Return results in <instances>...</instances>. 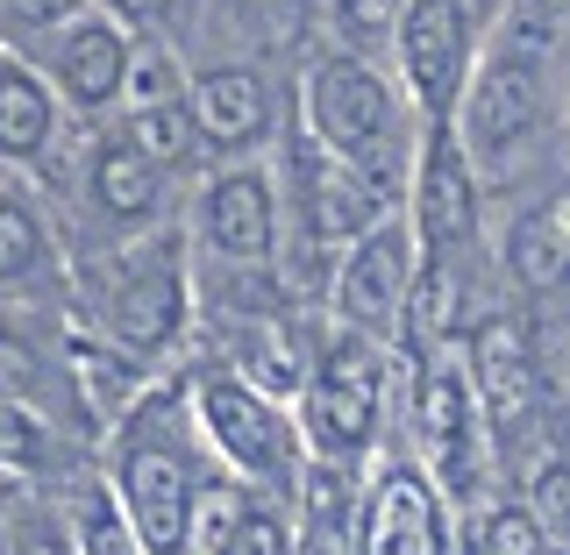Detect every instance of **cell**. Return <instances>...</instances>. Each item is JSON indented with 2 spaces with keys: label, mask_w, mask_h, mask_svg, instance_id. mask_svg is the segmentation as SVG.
Returning a JSON list of instances; mask_svg holds the SVG:
<instances>
[{
  "label": "cell",
  "mask_w": 570,
  "mask_h": 555,
  "mask_svg": "<svg viewBox=\"0 0 570 555\" xmlns=\"http://www.w3.org/2000/svg\"><path fill=\"white\" fill-rule=\"evenodd\" d=\"M450 115H456L450 136H456L471 178L513 186L534 165V150L549 142V129H557V58L513 50L492 36L485 58H471V79H463Z\"/></svg>",
  "instance_id": "1"
},
{
  "label": "cell",
  "mask_w": 570,
  "mask_h": 555,
  "mask_svg": "<svg viewBox=\"0 0 570 555\" xmlns=\"http://www.w3.org/2000/svg\"><path fill=\"white\" fill-rule=\"evenodd\" d=\"M307 136L335 165H350L385 207L400 200L406 171H414V142L400 121V93L371 71V58L335 50V58L307 65Z\"/></svg>",
  "instance_id": "2"
},
{
  "label": "cell",
  "mask_w": 570,
  "mask_h": 555,
  "mask_svg": "<svg viewBox=\"0 0 570 555\" xmlns=\"http://www.w3.org/2000/svg\"><path fill=\"white\" fill-rule=\"evenodd\" d=\"M299 399H307L314 456L350 470V463L371 449L379 414H385V356H379V343H371V335H335V343L307 364Z\"/></svg>",
  "instance_id": "3"
},
{
  "label": "cell",
  "mask_w": 570,
  "mask_h": 555,
  "mask_svg": "<svg viewBox=\"0 0 570 555\" xmlns=\"http://www.w3.org/2000/svg\"><path fill=\"white\" fill-rule=\"evenodd\" d=\"M100 328L115 349L129 356H165L186 328V264H178L171 236H142L129 242L100 278Z\"/></svg>",
  "instance_id": "4"
},
{
  "label": "cell",
  "mask_w": 570,
  "mask_h": 555,
  "mask_svg": "<svg viewBox=\"0 0 570 555\" xmlns=\"http://www.w3.org/2000/svg\"><path fill=\"white\" fill-rule=\"evenodd\" d=\"M193 492L200 485H193V463L178 449V427L165 420V406L150 399L129 420V435H121V506H129V521H136L150 555H178Z\"/></svg>",
  "instance_id": "5"
},
{
  "label": "cell",
  "mask_w": 570,
  "mask_h": 555,
  "mask_svg": "<svg viewBox=\"0 0 570 555\" xmlns=\"http://www.w3.org/2000/svg\"><path fill=\"white\" fill-rule=\"evenodd\" d=\"M193 414H200L214 449L236 463L243 477H257V485H285V477L299 470L293 420H285L257 385H243L236 370H207V378L193 385Z\"/></svg>",
  "instance_id": "6"
},
{
  "label": "cell",
  "mask_w": 570,
  "mask_h": 555,
  "mask_svg": "<svg viewBox=\"0 0 570 555\" xmlns=\"http://www.w3.org/2000/svg\"><path fill=\"white\" fill-rule=\"evenodd\" d=\"M392 43H400V79L414 107L428 121H450V107L471 79V0H400V22H392Z\"/></svg>",
  "instance_id": "7"
},
{
  "label": "cell",
  "mask_w": 570,
  "mask_h": 555,
  "mask_svg": "<svg viewBox=\"0 0 570 555\" xmlns=\"http://www.w3.org/2000/svg\"><path fill=\"white\" fill-rule=\"evenodd\" d=\"M406 293H414V236L400 221H371L335 271V314L350 320V335L379 343L406 328Z\"/></svg>",
  "instance_id": "8"
},
{
  "label": "cell",
  "mask_w": 570,
  "mask_h": 555,
  "mask_svg": "<svg viewBox=\"0 0 570 555\" xmlns=\"http://www.w3.org/2000/svg\"><path fill=\"white\" fill-rule=\"evenodd\" d=\"M406 178H414V228H406L414 236V264H450L478 228V178L463 165L450 121H428V142Z\"/></svg>",
  "instance_id": "9"
},
{
  "label": "cell",
  "mask_w": 570,
  "mask_h": 555,
  "mask_svg": "<svg viewBox=\"0 0 570 555\" xmlns=\"http://www.w3.org/2000/svg\"><path fill=\"white\" fill-rule=\"evenodd\" d=\"M293 221L314 257H328V249L356 242L371 221H385V200L350 165H335L314 136H299L293 142Z\"/></svg>",
  "instance_id": "10"
},
{
  "label": "cell",
  "mask_w": 570,
  "mask_h": 555,
  "mask_svg": "<svg viewBox=\"0 0 570 555\" xmlns=\"http://www.w3.org/2000/svg\"><path fill=\"white\" fill-rule=\"evenodd\" d=\"M50 79H58V93L71 107H86V115H100V107L121 100V86H129V65H136V36L115 29L107 14L79 8L65 14L58 29H50V50H43Z\"/></svg>",
  "instance_id": "11"
},
{
  "label": "cell",
  "mask_w": 570,
  "mask_h": 555,
  "mask_svg": "<svg viewBox=\"0 0 570 555\" xmlns=\"http://www.w3.org/2000/svg\"><path fill=\"white\" fill-rule=\"evenodd\" d=\"M471 399H478V420L492 427V442H513L542 399V370H534V349H528V328L521 320H485L471 335Z\"/></svg>",
  "instance_id": "12"
},
{
  "label": "cell",
  "mask_w": 570,
  "mask_h": 555,
  "mask_svg": "<svg viewBox=\"0 0 570 555\" xmlns=\"http://www.w3.org/2000/svg\"><path fill=\"white\" fill-rule=\"evenodd\" d=\"M421 442L450 492L478 485V399H471L463 356L450 349H428V364H421Z\"/></svg>",
  "instance_id": "13"
},
{
  "label": "cell",
  "mask_w": 570,
  "mask_h": 555,
  "mask_svg": "<svg viewBox=\"0 0 570 555\" xmlns=\"http://www.w3.org/2000/svg\"><path fill=\"white\" fill-rule=\"evenodd\" d=\"M193 221H200V242L214 249V257L264 264L278 249V186H272V171L243 165V171L207 178L200 214H193Z\"/></svg>",
  "instance_id": "14"
},
{
  "label": "cell",
  "mask_w": 570,
  "mask_h": 555,
  "mask_svg": "<svg viewBox=\"0 0 570 555\" xmlns=\"http://www.w3.org/2000/svg\"><path fill=\"white\" fill-rule=\"evenodd\" d=\"M121 100H129V121H121V136H129L157 171H165V165H171V171L193 165L200 136H193L186 86H178V65H171V58H136V65H129V86H121Z\"/></svg>",
  "instance_id": "15"
},
{
  "label": "cell",
  "mask_w": 570,
  "mask_h": 555,
  "mask_svg": "<svg viewBox=\"0 0 570 555\" xmlns=\"http://www.w3.org/2000/svg\"><path fill=\"white\" fill-rule=\"evenodd\" d=\"M186 115L193 136L214 142V150H249V142L272 136V93L249 65H214L186 86Z\"/></svg>",
  "instance_id": "16"
},
{
  "label": "cell",
  "mask_w": 570,
  "mask_h": 555,
  "mask_svg": "<svg viewBox=\"0 0 570 555\" xmlns=\"http://www.w3.org/2000/svg\"><path fill=\"white\" fill-rule=\"evenodd\" d=\"M364 555H442V498L421 470H385L364 506Z\"/></svg>",
  "instance_id": "17"
},
{
  "label": "cell",
  "mask_w": 570,
  "mask_h": 555,
  "mask_svg": "<svg viewBox=\"0 0 570 555\" xmlns=\"http://www.w3.org/2000/svg\"><path fill=\"white\" fill-rule=\"evenodd\" d=\"M86 200H94L115 228H136V221L157 214V200H165V171H157L129 136H100L94 157H86Z\"/></svg>",
  "instance_id": "18"
},
{
  "label": "cell",
  "mask_w": 570,
  "mask_h": 555,
  "mask_svg": "<svg viewBox=\"0 0 570 555\" xmlns=\"http://www.w3.org/2000/svg\"><path fill=\"white\" fill-rule=\"evenodd\" d=\"M50 129H58V100H50L43 71L0 58V157L36 165L50 150Z\"/></svg>",
  "instance_id": "19"
},
{
  "label": "cell",
  "mask_w": 570,
  "mask_h": 555,
  "mask_svg": "<svg viewBox=\"0 0 570 555\" xmlns=\"http://www.w3.org/2000/svg\"><path fill=\"white\" fill-rule=\"evenodd\" d=\"M299 555H350V527H356V498H350V470L343 463H314L299 477Z\"/></svg>",
  "instance_id": "20"
},
{
  "label": "cell",
  "mask_w": 570,
  "mask_h": 555,
  "mask_svg": "<svg viewBox=\"0 0 570 555\" xmlns=\"http://www.w3.org/2000/svg\"><path fill=\"white\" fill-rule=\"evenodd\" d=\"M236 335H243V343H236V378L243 385H257L264 399L307 385V349H299L293 328H278V320H243Z\"/></svg>",
  "instance_id": "21"
},
{
  "label": "cell",
  "mask_w": 570,
  "mask_h": 555,
  "mask_svg": "<svg viewBox=\"0 0 570 555\" xmlns=\"http://www.w3.org/2000/svg\"><path fill=\"white\" fill-rule=\"evenodd\" d=\"M71 385L86 392V399L100 406V414H121V406L136 399V385H142V356L129 349H115V343H100V335H71Z\"/></svg>",
  "instance_id": "22"
},
{
  "label": "cell",
  "mask_w": 570,
  "mask_h": 555,
  "mask_svg": "<svg viewBox=\"0 0 570 555\" xmlns=\"http://www.w3.org/2000/svg\"><path fill=\"white\" fill-rule=\"evenodd\" d=\"M507 271L521 278L528 293H557V278H563V207H557V200L513 221V236H507Z\"/></svg>",
  "instance_id": "23"
},
{
  "label": "cell",
  "mask_w": 570,
  "mask_h": 555,
  "mask_svg": "<svg viewBox=\"0 0 570 555\" xmlns=\"http://www.w3.org/2000/svg\"><path fill=\"white\" fill-rule=\"evenodd\" d=\"M50 264V242H43V221L0 192V285H29L36 271Z\"/></svg>",
  "instance_id": "24"
},
{
  "label": "cell",
  "mask_w": 570,
  "mask_h": 555,
  "mask_svg": "<svg viewBox=\"0 0 570 555\" xmlns=\"http://www.w3.org/2000/svg\"><path fill=\"white\" fill-rule=\"evenodd\" d=\"M50 463H58V435L43 427V414L0 399V470H50Z\"/></svg>",
  "instance_id": "25"
},
{
  "label": "cell",
  "mask_w": 570,
  "mask_h": 555,
  "mask_svg": "<svg viewBox=\"0 0 570 555\" xmlns=\"http://www.w3.org/2000/svg\"><path fill=\"white\" fill-rule=\"evenodd\" d=\"M0 399H22V406L50 399V356L14 328H0Z\"/></svg>",
  "instance_id": "26"
},
{
  "label": "cell",
  "mask_w": 570,
  "mask_h": 555,
  "mask_svg": "<svg viewBox=\"0 0 570 555\" xmlns=\"http://www.w3.org/2000/svg\"><path fill=\"white\" fill-rule=\"evenodd\" d=\"M335 29L350 36V50L364 58V50H385L392 43V22H400V0H328Z\"/></svg>",
  "instance_id": "27"
},
{
  "label": "cell",
  "mask_w": 570,
  "mask_h": 555,
  "mask_svg": "<svg viewBox=\"0 0 570 555\" xmlns=\"http://www.w3.org/2000/svg\"><path fill=\"white\" fill-rule=\"evenodd\" d=\"M79 542H86V555H136V542H129V527H121V513H115L107 492L79 498Z\"/></svg>",
  "instance_id": "28"
},
{
  "label": "cell",
  "mask_w": 570,
  "mask_h": 555,
  "mask_svg": "<svg viewBox=\"0 0 570 555\" xmlns=\"http://www.w3.org/2000/svg\"><path fill=\"white\" fill-rule=\"evenodd\" d=\"M563 498H570V485H563V463H542V470H534V513H528V521L542 527V542H557L563 521H570V506H563Z\"/></svg>",
  "instance_id": "29"
},
{
  "label": "cell",
  "mask_w": 570,
  "mask_h": 555,
  "mask_svg": "<svg viewBox=\"0 0 570 555\" xmlns=\"http://www.w3.org/2000/svg\"><path fill=\"white\" fill-rule=\"evenodd\" d=\"M542 548H549V542H542V527H534L521 506H507V513H499V521L485 527V555H542Z\"/></svg>",
  "instance_id": "30"
},
{
  "label": "cell",
  "mask_w": 570,
  "mask_h": 555,
  "mask_svg": "<svg viewBox=\"0 0 570 555\" xmlns=\"http://www.w3.org/2000/svg\"><path fill=\"white\" fill-rule=\"evenodd\" d=\"M86 8H94V14H107V22H115V29H157V22H165V14L178 8V0H86Z\"/></svg>",
  "instance_id": "31"
},
{
  "label": "cell",
  "mask_w": 570,
  "mask_h": 555,
  "mask_svg": "<svg viewBox=\"0 0 570 555\" xmlns=\"http://www.w3.org/2000/svg\"><path fill=\"white\" fill-rule=\"evenodd\" d=\"M86 0H0V14L8 22H22V29H58L65 14H79Z\"/></svg>",
  "instance_id": "32"
},
{
  "label": "cell",
  "mask_w": 570,
  "mask_h": 555,
  "mask_svg": "<svg viewBox=\"0 0 570 555\" xmlns=\"http://www.w3.org/2000/svg\"><path fill=\"white\" fill-rule=\"evenodd\" d=\"M14 555H71V548H65V534H58V527H29Z\"/></svg>",
  "instance_id": "33"
}]
</instances>
